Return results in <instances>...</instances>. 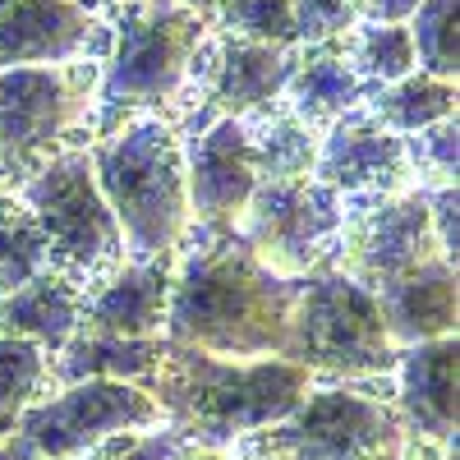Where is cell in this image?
Segmentation results:
<instances>
[{"label":"cell","mask_w":460,"mask_h":460,"mask_svg":"<svg viewBox=\"0 0 460 460\" xmlns=\"http://www.w3.org/2000/svg\"><path fill=\"white\" fill-rule=\"evenodd\" d=\"M295 290L267 272L249 244H217L180 272L166 323L175 345L230 359H262L290 350Z\"/></svg>","instance_id":"1"},{"label":"cell","mask_w":460,"mask_h":460,"mask_svg":"<svg viewBox=\"0 0 460 460\" xmlns=\"http://www.w3.org/2000/svg\"><path fill=\"white\" fill-rule=\"evenodd\" d=\"M309 396V368L286 359L221 364L203 350H180L166 373V405L180 433L194 438H235L267 424H281Z\"/></svg>","instance_id":"2"},{"label":"cell","mask_w":460,"mask_h":460,"mask_svg":"<svg viewBox=\"0 0 460 460\" xmlns=\"http://www.w3.org/2000/svg\"><path fill=\"white\" fill-rule=\"evenodd\" d=\"M93 180L134 258H162L180 240L189 217V189L180 143L166 125H134L120 138L102 143L93 152Z\"/></svg>","instance_id":"3"},{"label":"cell","mask_w":460,"mask_h":460,"mask_svg":"<svg viewBox=\"0 0 460 460\" xmlns=\"http://www.w3.org/2000/svg\"><path fill=\"white\" fill-rule=\"evenodd\" d=\"M28 212L42 230L47 258L65 281H97L125 253L120 226H115L106 199L97 194L93 162L84 152L51 162L28 184Z\"/></svg>","instance_id":"4"},{"label":"cell","mask_w":460,"mask_h":460,"mask_svg":"<svg viewBox=\"0 0 460 460\" xmlns=\"http://www.w3.org/2000/svg\"><path fill=\"white\" fill-rule=\"evenodd\" d=\"M286 359H299V368L318 364V368H345V373L387 368L392 336H387V318H382L377 295L345 272L314 277L295 299Z\"/></svg>","instance_id":"5"},{"label":"cell","mask_w":460,"mask_h":460,"mask_svg":"<svg viewBox=\"0 0 460 460\" xmlns=\"http://www.w3.org/2000/svg\"><path fill=\"white\" fill-rule=\"evenodd\" d=\"M249 253L267 272H304L341 230V194L318 180H262L249 199Z\"/></svg>","instance_id":"6"},{"label":"cell","mask_w":460,"mask_h":460,"mask_svg":"<svg viewBox=\"0 0 460 460\" xmlns=\"http://www.w3.org/2000/svg\"><path fill=\"white\" fill-rule=\"evenodd\" d=\"M157 414H162V405L143 396L138 387H129V382H79L65 396L28 410L19 433H23L28 451L60 460V456H74L111 433L157 424Z\"/></svg>","instance_id":"7"},{"label":"cell","mask_w":460,"mask_h":460,"mask_svg":"<svg viewBox=\"0 0 460 460\" xmlns=\"http://www.w3.org/2000/svg\"><path fill=\"white\" fill-rule=\"evenodd\" d=\"M272 447L290 460H387L396 447V419L355 392H314L281 419Z\"/></svg>","instance_id":"8"},{"label":"cell","mask_w":460,"mask_h":460,"mask_svg":"<svg viewBox=\"0 0 460 460\" xmlns=\"http://www.w3.org/2000/svg\"><path fill=\"white\" fill-rule=\"evenodd\" d=\"M199 47V14L143 5L125 19L120 47L106 74V102H157L175 93Z\"/></svg>","instance_id":"9"},{"label":"cell","mask_w":460,"mask_h":460,"mask_svg":"<svg viewBox=\"0 0 460 460\" xmlns=\"http://www.w3.org/2000/svg\"><path fill=\"white\" fill-rule=\"evenodd\" d=\"M189 203L203 221H230L240 217L258 189L249 129L240 120H221L189 147V171H184Z\"/></svg>","instance_id":"10"},{"label":"cell","mask_w":460,"mask_h":460,"mask_svg":"<svg viewBox=\"0 0 460 460\" xmlns=\"http://www.w3.org/2000/svg\"><path fill=\"white\" fill-rule=\"evenodd\" d=\"M433 258H442V253H438V240H433L429 199H392V203H382L359 230L355 281L368 286V290H382L387 281L414 272V267H424Z\"/></svg>","instance_id":"11"},{"label":"cell","mask_w":460,"mask_h":460,"mask_svg":"<svg viewBox=\"0 0 460 460\" xmlns=\"http://www.w3.org/2000/svg\"><path fill=\"white\" fill-rule=\"evenodd\" d=\"M69 120L65 79L51 69H0V162L37 157Z\"/></svg>","instance_id":"12"},{"label":"cell","mask_w":460,"mask_h":460,"mask_svg":"<svg viewBox=\"0 0 460 460\" xmlns=\"http://www.w3.org/2000/svg\"><path fill=\"white\" fill-rule=\"evenodd\" d=\"M93 19L74 0H0V69L79 56Z\"/></svg>","instance_id":"13"},{"label":"cell","mask_w":460,"mask_h":460,"mask_svg":"<svg viewBox=\"0 0 460 460\" xmlns=\"http://www.w3.org/2000/svg\"><path fill=\"white\" fill-rule=\"evenodd\" d=\"M314 162H318V184L336 189V194L341 189H382L387 194L405 180L410 152L392 129L350 115L332 129V138L323 143V157Z\"/></svg>","instance_id":"14"},{"label":"cell","mask_w":460,"mask_h":460,"mask_svg":"<svg viewBox=\"0 0 460 460\" xmlns=\"http://www.w3.org/2000/svg\"><path fill=\"white\" fill-rule=\"evenodd\" d=\"M387 318V336L392 345H424L438 336H451L456 327V272L451 262L433 258L414 272L387 281L382 290H373Z\"/></svg>","instance_id":"15"},{"label":"cell","mask_w":460,"mask_h":460,"mask_svg":"<svg viewBox=\"0 0 460 460\" xmlns=\"http://www.w3.org/2000/svg\"><path fill=\"white\" fill-rule=\"evenodd\" d=\"M401 401L419 433L447 442L456 429V341L438 336L414 345L401 364Z\"/></svg>","instance_id":"16"},{"label":"cell","mask_w":460,"mask_h":460,"mask_svg":"<svg viewBox=\"0 0 460 460\" xmlns=\"http://www.w3.org/2000/svg\"><path fill=\"white\" fill-rule=\"evenodd\" d=\"M166 299L171 281L162 267H129L88 304V336L152 341V332L166 323Z\"/></svg>","instance_id":"17"},{"label":"cell","mask_w":460,"mask_h":460,"mask_svg":"<svg viewBox=\"0 0 460 460\" xmlns=\"http://www.w3.org/2000/svg\"><path fill=\"white\" fill-rule=\"evenodd\" d=\"M84 327V295L74 290L65 277L42 272L0 304V332L42 341V345H65L74 332Z\"/></svg>","instance_id":"18"},{"label":"cell","mask_w":460,"mask_h":460,"mask_svg":"<svg viewBox=\"0 0 460 460\" xmlns=\"http://www.w3.org/2000/svg\"><path fill=\"white\" fill-rule=\"evenodd\" d=\"M295 56L290 47H258V42H230L221 47V65H217V106L226 111H253L262 102H272L295 74Z\"/></svg>","instance_id":"19"},{"label":"cell","mask_w":460,"mask_h":460,"mask_svg":"<svg viewBox=\"0 0 460 460\" xmlns=\"http://www.w3.org/2000/svg\"><path fill=\"white\" fill-rule=\"evenodd\" d=\"M290 97H295V111L304 120H327V115H341L350 102H359L364 84L359 74L345 65V56H336L332 47L304 56L290 74Z\"/></svg>","instance_id":"20"},{"label":"cell","mask_w":460,"mask_h":460,"mask_svg":"<svg viewBox=\"0 0 460 460\" xmlns=\"http://www.w3.org/2000/svg\"><path fill=\"white\" fill-rule=\"evenodd\" d=\"M451 106H456V84L447 79H429V74H405L401 84H392L387 93H377L373 111L377 120L387 125L392 134H414V129H429L438 120H451Z\"/></svg>","instance_id":"21"},{"label":"cell","mask_w":460,"mask_h":460,"mask_svg":"<svg viewBox=\"0 0 460 460\" xmlns=\"http://www.w3.org/2000/svg\"><path fill=\"white\" fill-rule=\"evenodd\" d=\"M166 355L162 341H115V336H88L79 345H69L65 373L69 377H88V382H115V377H134L157 368Z\"/></svg>","instance_id":"22"},{"label":"cell","mask_w":460,"mask_h":460,"mask_svg":"<svg viewBox=\"0 0 460 460\" xmlns=\"http://www.w3.org/2000/svg\"><path fill=\"white\" fill-rule=\"evenodd\" d=\"M47 244L32 212L19 203H0V295H14L32 277H42Z\"/></svg>","instance_id":"23"},{"label":"cell","mask_w":460,"mask_h":460,"mask_svg":"<svg viewBox=\"0 0 460 460\" xmlns=\"http://www.w3.org/2000/svg\"><path fill=\"white\" fill-rule=\"evenodd\" d=\"M42 382H47V359L37 350V341L0 336V438L10 433L14 419L28 414Z\"/></svg>","instance_id":"24"},{"label":"cell","mask_w":460,"mask_h":460,"mask_svg":"<svg viewBox=\"0 0 460 460\" xmlns=\"http://www.w3.org/2000/svg\"><path fill=\"white\" fill-rule=\"evenodd\" d=\"M410 42H414V60L424 65L429 79H456L460 69V47H456V0H424L414 10V28H410Z\"/></svg>","instance_id":"25"},{"label":"cell","mask_w":460,"mask_h":460,"mask_svg":"<svg viewBox=\"0 0 460 460\" xmlns=\"http://www.w3.org/2000/svg\"><path fill=\"white\" fill-rule=\"evenodd\" d=\"M221 28L235 32V42H258V47H290L295 42V14L290 0H217Z\"/></svg>","instance_id":"26"},{"label":"cell","mask_w":460,"mask_h":460,"mask_svg":"<svg viewBox=\"0 0 460 460\" xmlns=\"http://www.w3.org/2000/svg\"><path fill=\"white\" fill-rule=\"evenodd\" d=\"M249 152H253L258 184L262 180H304L309 166H314V138H309V129H299L295 120L272 125L267 138L249 134Z\"/></svg>","instance_id":"27"},{"label":"cell","mask_w":460,"mask_h":460,"mask_svg":"<svg viewBox=\"0 0 460 460\" xmlns=\"http://www.w3.org/2000/svg\"><path fill=\"white\" fill-rule=\"evenodd\" d=\"M355 74H368V79H382V84H401L405 74H414L410 28H401V23H368V28H359Z\"/></svg>","instance_id":"28"},{"label":"cell","mask_w":460,"mask_h":460,"mask_svg":"<svg viewBox=\"0 0 460 460\" xmlns=\"http://www.w3.org/2000/svg\"><path fill=\"white\" fill-rule=\"evenodd\" d=\"M290 14H295V37H309V42H327V37L355 23L350 0H290Z\"/></svg>","instance_id":"29"},{"label":"cell","mask_w":460,"mask_h":460,"mask_svg":"<svg viewBox=\"0 0 460 460\" xmlns=\"http://www.w3.org/2000/svg\"><path fill=\"white\" fill-rule=\"evenodd\" d=\"M419 134H424V166H433L438 180H451L456 175V125L438 120V125L419 129Z\"/></svg>","instance_id":"30"},{"label":"cell","mask_w":460,"mask_h":460,"mask_svg":"<svg viewBox=\"0 0 460 460\" xmlns=\"http://www.w3.org/2000/svg\"><path fill=\"white\" fill-rule=\"evenodd\" d=\"M355 10H364L373 23H401V19H410L424 0H350Z\"/></svg>","instance_id":"31"},{"label":"cell","mask_w":460,"mask_h":460,"mask_svg":"<svg viewBox=\"0 0 460 460\" xmlns=\"http://www.w3.org/2000/svg\"><path fill=\"white\" fill-rule=\"evenodd\" d=\"M184 5H189V14H212L217 0H184Z\"/></svg>","instance_id":"32"},{"label":"cell","mask_w":460,"mask_h":460,"mask_svg":"<svg viewBox=\"0 0 460 460\" xmlns=\"http://www.w3.org/2000/svg\"><path fill=\"white\" fill-rule=\"evenodd\" d=\"M184 460H221V456H203V451H199V456H184Z\"/></svg>","instance_id":"33"},{"label":"cell","mask_w":460,"mask_h":460,"mask_svg":"<svg viewBox=\"0 0 460 460\" xmlns=\"http://www.w3.org/2000/svg\"><path fill=\"white\" fill-rule=\"evenodd\" d=\"M60 460H74V456H60Z\"/></svg>","instance_id":"34"}]
</instances>
